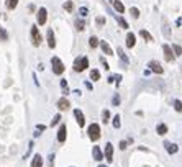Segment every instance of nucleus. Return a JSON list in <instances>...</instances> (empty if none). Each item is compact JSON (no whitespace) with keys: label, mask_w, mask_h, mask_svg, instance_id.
I'll return each mask as SVG.
<instances>
[{"label":"nucleus","mask_w":182,"mask_h":167,"mask_svg":"<svg viewBox=\"0 0 182 167\" xmlns=\"http://www.w3.org/2000/svg\"><path fill=\"white\" fill-rule=\"evenodd\" d=\"M89 67V59H87L86 56H82V57H77V59L74 61V71H77V72H82L84 69H87Z\"/></svg>","instance_id":"f257e3e1"},{"label":"nucleus","mask_w":182,"mask_h":167,"mask_svg":"<svg viewBox=\"0 0 182 167\" xmlns=\"http://www.w3.org/2000/svg\"><path fill=\"white\" fill-rule=\"evenodd\" d=\"M51 66H53V72L57 75H61L62 72H64V64H62V61L59 59V57L54 56L53 59H51Z\"/></svg>","instance_id":"f03ea898"},{"label":"nucleus","mask_w":182,"mask_h":167,"mask_svg":"<svg viewBox=\"0 0 182 167\" xmlns=\"http://www.w3.org/2000/svg\"><path fill=\"white\" fill-rule=\"evenodd\" d=\"M87 133H89V138L92 139V141H97V139L100 138V126L97 123H92L89 126V129H87Z\"/></svg>","instance_id":"7ed1b4c3"},{"label":"nucleus","mask_w":182,"mask_h":167,"mask_svg":"<svg viewBox=\"0 0 182 167\" xmlns=\"http://www.w3.org/2000/svg\"><path fill=\"white\" fill-rule=\"evenodd\" d=\"M31 43H33V46H39L41 44V35H39V30L36 25L31 26Z\"/></svg>","instance_id":"20e7f679"},{"label":"nucleus","mask_w":182,"mask_h":167,"mask_svg":"<svg viewBox=\"0 0 182 167\" xmlns=\"http://www.w3.org/2000/svg\"><path fill=\"white\" fill-rule=\"evenodd\" d=\"M162 53H164V59L167 61V62H172L174 61V51H172V48L169 46V44H164L162 46Z\"/></svg>","instance_id":"39448f33"},{"label":"nucleus","mask_w":182,"mask_h":167,"mask_svg":"<svg viewBox=\"0 0 182 167\" xmlns=\"http://www.w3.org/2000/svg\"><path fill=\"white\" fill-rule=\"evenodd\" d=\"M148 67H149L153 72H156V74H162V72H164V69L161 67V64L157 62V61H149Z\"/></svg>","instance_id":"423d86ee"},{"label":"nucleus","mask_w":182,"mask_h":167,"mask_svg":"<svg viewBox=\"0 0 182 167\" xmlns=\"http://www.w3.org/2000/svg\"><path fill=\"white\" fill-rule=\"evenodd\" d=\"M105 159H107L108 162L113 160V146H112V142H107V144H105Z\"/></svg>","instance_id":"0eeeda50"},{"label":"nucleus","mask_w":182,"mask_h":167,"mask_svg":"<svg viewBox=\"0 0 182 167\" xmlns=\"http://www.w3.org/2000/svg\"><path fill=\"white\" fill-rule=\"evenodd\" d=\"M46 15H48L46 8H39V10H38V15H36V20H38V23H39V25H44V23H46Z\"/></svg>","instance_id":"6e6552de"},{"label":"nucleus","mask_w":182,"mask_h":167,"mask_svg":"<svg viewBox=\"0 0 182 167\" xmlns=\"http://www.w3.org/2000/svg\"><path fill=\"white\" fill-rule=\"evenodd\" d=\"M66 136H67V128H66V124H61L59 131H57V141L64 142L66 141Z\"/></svg>","instance_id":"1a4fd4ad"},{"label":"nucleus","mask_w":182,"mask_h":167,"mask_svg":"<svg viewBox=\"0 0 182 167\" xmlns=\"http://www.w3.org/2000/svg\"><path fill=\"white\" fill-rule=\"evenodd\" d=\"M74 116H75V120H77V123H79V126H84L86 124V120H84V113L80 110H74Z\"/></svg>","instance_id":"9d476101"},{"label":"nucleus","mask_w":182,"mask_h":167,"mask_svg":"<svg viewBox=\"0 0 182 167\" xmlns=\"http://www.w3.org/2000/svg\"><path fill=\"white\" fill-rule=\"evenodd\" d=\"M100 48H102V51H104L105 54H108V56H112L113 54V51H112V48H110V44L107 43V41H100Z\"/></svg>","instance_id":"9b49d317"},{"label":"nucleus","mask_w":182,"mask_h":167,"mask_svg":"<svg viewBox=\"0 0 182 167\" xmlns=\"http://www.w3.org/2000/svg\"><path fill=\"white\" fill-rule=\"evenodd\" d=\"M48 46H49V48H56V39H54L53 30H48Z\"/></svg>","instance_id":"f8f14e48"},{"label":"nucleus","mask_w":182,"mask_h":167,"mask_svg":"<svg viewBox=\"0 0 182 167\" xmlns=\"http://www.w3.org/2000/svg\"><path fill=\"white\" fill-rule=\"evenodd\" d=\"M92 154H94V159H95V160H102V159H104V154H102V151H100L99 146H94Z\"/></svg>","instance_id":"ddd939ff"},{"label":"nucleus","mask_w":182,"mask_h":167,"mask_svg":"<svg viewBox=\"0 0 182 167\" xmlns=\"http://www.w3.org/2000/svg\"><path fill=\"white\" fill-rule=\"evenodd\" d=\"M164 146H166V151H167L169 154H175L177 153V144H174V142H164Z\"/></svg>","instance_id":"4468645a"},{"label":"nucleus","mask_w":182,"mask_h":167,"mask_svg":"<svg viewBox=\"0 0 182 167\" xmlns=\"http://www.w3.org/2000/svg\"><path fill=\"white\" fill-rule=\"evenodd\" d=\"M41 166H43V157L39 156V154H36L31 160V167H41Z\"/></svg>","instance_id":"2eb2a0df"},{"label":"nucleus","mask_w":182,"mask_h":167,"mask_svg":"<svg viewBox=\"0 0 182 167\" xmlns=\"http://www.w3.org/2000/svg\"><path fill=\"white\" fill-rule=\"evenodd\" d=\"M135 43H136L135 35H133V33H128V35H126V46H128V48H133V46H135Z\"/></svg>","instance_id":"dca6fc26"},{"label":"nucleus","mask_w":182,"mask_h":167,"mask_svg":"<svg viewBox=\"0 0 182 167\" xmlns=\"http://www.w3.org/2000/svg\"><path fill=\"white\" fill-rule=\"evenodd\" d=\"M113 7H115V10H117L118 13H123V12H125V5L121 4L120 0H113Z\"/></svg>","instance_id":"f3484780"},{"label":"nucleus","mask_w":182,"mask_h":167,"mask_svg":"<svg viewBox=\"0 0 182 167\" xmlns=\"http://www.w3.org/2000/svg\"><path fill=\"white\" fill-rule=\"evenodd\" d=\"M57 108H59V110H67L69 108V100L61 98L59 102H57Z\"/></svg>","instance_id":"a211bd4d"},{"label":"nucleus","mask_w":182,"mask_h":167,"mask_svg":"<svg viewBox=\"0 0 182 167\" xmlns=\"http://www.w3.org/2000/svg\"><path fill=\"white\" fill-rule=\"evenodd\" d=\"M156 131H157V134H161V136H162V134H166V133H167V126L161 123V124H157Z\"/></svg>","instance_id":"6ab92c4d"},{"label":"nucleus","mask_w":182,"mask_h":167,"mask_svg":"<svg viewBox=\"0 0 182 167\" xmlns=\"http://www.w3.org/2000/svg\"><path fill=\"white\" fill-rule=\"evenodd\" d=\"M5 5H7L8 10H13V8L18 5V0H7V2H5Z\"/></svg>","instance_id":"aec40b11"},{"label":"nucleus","mask_w":182,"mask_h":167,"mask_svg":"<svg viewBox=\"0 0 182 167\" xmlns=\"http://www.w3.org/2000/svg\"><path fill=\"white\" fill-rule=\"evenodd\" d=\"M139 35L143 36V38H144V39H146V41H153V36H151V35H149V33H148V31H146V30H141V31H139Z\"/></svg>","instance_id":"412c9836"},{"label":"nucleus","mask_w":182,"mask_h":167,"mask_svg":"<svg viewBox=\"0 0 182 167\" xmlns=\"http://www.w3.org/2000/svg\"><path fill=\"white\" fill-rule=\"evenodd\" d=\"M99 43H100V41L95 38V36H90V39H89V44H90V48H97V46H99Z\"/></svg>","instance_id":"4be33fe9"},{"label":"nucleus","mask_w":182,"mask_h":167,"mask_svg":"<svg viewBox=\"0 0 182 167\" xmlns=\"http://www.w3.org/2000/svg\"><path fill=\"white\" fill-rule=\"evenodd\" d=\"M90 79H92V80H99V79H100V72L97 71V69L90 71Z\"/></svg>","instance_id":"5701e85b"},{"label":"nucleus","mask_w":182,"mask_h":167,"mask_svg":"<svg viewBox=\"0 0 182 167\" xmlns=\"http://www.w3.org/2000/svg\"><path fill=\"white\" fill-rule=\"evenodd\" d=\"M162 33H164L167 38L171 36V31H169V26H167V22H166V20H164V23H162Z\"/></svg>","instance_id":"b1692460"},{"label":"nucleus","mask_w":182,"mask_h":167,"mask_svg":"<svg viewBox=\"0 0 182 167\" xmlns=\"http://www.w3.org/2000/svg\"><path fill=\"white\" fill-rule=\"evenodd\" d=\"M118 54H120L121 61H123V62H125V64H128V57H126V54L123 53V49H121V48H118Z\"/></svg>","instance_id":"393cba45"},{"label":"nucleus","mask_w":182,"mask_h":167,"mask_svg":"<svg viewBox=\"0 0 182 167\" xmlns=\"http://www.w3.org/2000/svg\"><path fill=\"white\" fill-rule=\"evenodd\" d=\"M172 51H174V56H181L182 54V48L179 46V44H174V46H172Z\"/></svg>","instance_id":"a878e982"},{"label":"nucleus","mask_w":182,"mask_h":167,"mask_svg":"<svg viewBox=\"0 0 182 167\" xmlns=\"http://www.w3.org/2000/svg\"><path fill=\"white\" fill-rule=\"evenodd\" d=\"M130 13H131V17H133V18H138V17H139V10H138L136 7L130 8Z\"/></svg>","instance_id":"bb28decb"},{"label":"nucleus","mask_w":182,"mask_h":167,"mask_svg":"<svg viewBox=\"0 0 182 167\" xmlns=\"http://www.w3.org/2000/svg\"><path fill=\"white\" fill-rule=\"evenodd\" d=\"M84 26H86V23H84L82 20H77V22H75V28H77L79 31H82V30H84Z\"/></svg>","instance_id":"cd10ccee"},{"label":"nucleus","mask_w":182,"mask_h":167,"mask_svg":"<svg viewBox=\"0 0 182 167\" xmlns=\"http://www.w3.org/2000/svg\"><path fill=\"white\" fill-rule=\"evenodd\" d=\"M0 39H2V41H7L8 39V35H7V31H5L4 28H0Z\"/></svg>","instance_id":"c85d7f7f"},{"label":"nucleus","mask_w":182,"mask_h":167,"mask_svg":"<svg viewBox=\"0 0 182 167\" xmlns=\"http://www.w3.org/2000/svg\"><path fill=\"white\" fill-rule=\"evenodd\" d=\"M117 20H118V23L121 25V28H128V23H126V22H125V20H123L121 17H117Z\"/></svg>","instance_id":"c756f323"},{"label":"nucleus","mask_w":182,"mask_h":167,"mask_svg":"<svg viewBox=\"0 0 182 167\" xmlns=\"http://www.w3.org/2000/svg\"><path fill=\"white\" fill-rule=\"evenodd\" d=\"M174 108L177 111H182V102H181V100H175V102H174Z\"/></svg>","instance_id":"7c9ffc66"},{"label":"nucleus","mask_w":182,"mask_h":167,"mask_svg":"<svg viewBox=\"0 0 182 167\" xmlns=\"http://www.w3.org/2000/svg\"><path fill=\"white\" fill-rule=\"evenodd\" d=\"M120 116H118V115H117V116H115L113 118V128H120Z\"/></svg>","instance_id":"2f4dec72"},{"label":"nucleus","mask_w":182,"mask_h":167,"mask_svg":"<svg viewBox=\"0 0 182 167\" xmlns=\"http://www.w3.org/2000/svg\"><path fill=\"white\" fill-rule=\"evenodd\" d=\"M64 8L67 12H72V8H74V4H72V2H66L64 4Z\"/></svg>","instance_id":"473e14b6"},{"label":"nucleus","mask_w":182,"mask_h":167,"mask_svg":"<svg viewBox=\"0 0 182 167\" xmlns=\"http://www.w3.org/2000/svg\"><path fill=\"white\" fill-rule=\"evenodd\" d=\"M102 116H104V121H105V123H107V121H108V118H110V111H108V110H104V113H102Z\"/></svg>","instance_id":"72a5a7b5"},{"label":"nucleus","mask_w":182,"mask_h":167,"mask_svg":"<svg viewBox=\"0 0 182 167\" xmlns=\"http://www.w3.org/2000/svg\"><path fill=\"white\" fill-rule=\"evenodd\" d=\"M59 120H61V115H56V116L53 118V121H51V124H53V126H54V124H57V123H59Z\"/></svg>","instance_id":"f704fd0d"},{"label":"nucleus","mask_w":182,"mask_h":167,"mask_svg":"<svg viewBox=\"0 0 182 167\" xmlns=\"http://www.w3.org/2000/svg\"><path fill=\"white\" fill-rule=\"evenodd\" d=\"M118 103H120V97H118V95H115V97H113V105L117 107Z\"/></svg>","instance_id":"c9c22d12"},{"label":"nucleus","mask_w":182,"mask_h":167,"mask_svg":"<svg viewBox=\"0 0 182 167\" xmlns=\"http://www.w3.org/2000/svg\"><path fill=\"white\" fill-rule=\"evenodd\" d=\"M104 23H105V18H102V17L97 18V25H104Z\"/></svg>","instance_id":"e433bc0d"},{"label":"nucleus","mask_w":182,"mask_h":167,"mask_svg":"<svg viewBox=\"0 0 182 167\" xmlns=\"http://www.w3.org/2000/svg\"><path fill=\"white\" fill-rule=\"evenodd\" d=\"M61 87H62L66 92H67V82H66V80H61Z\"/></svg>","instance_id":"4c0bfd02"},{"label":"nucleus","mask_w":182,"mask_h":167,"mask_svg":"<svg viewBox=\"0 0 182 167\" xmlns=\"http://www.w3.org/2000/svg\"><path fill=\"white\" fill-rule=\"evenodd\" d=\"M79 12H80V15H82V17H86V15H87V8H86V7H82Z\"/></svg>","instance_id":"58836bf2"},{"label":"nucleus","mask_w":182,"mask_h":167,"mask_svg":"<svg viewBox=\"0 0 182 167\" xmlns=\"http://www.w3.org/2000/svg\"><path fill=\"white\" fill-rule=\"evenodd\" d=\"M120 149H121V151L126 149V141H121V142H120Z\"/></svg>","instance_id":"ea45409f"},{"label":"nucleus","mask_w":182,"mask_h":167,"mask_svg":"<svg viewBox=\"0 0 182 167\" xmlns=\"http://www.w3.org/2000/svg\"><path fill=\"white\" fill-rule=\"evenodd\" d=\"M36 129H38V131H44V124H38V126H36Z\"/></svg>","instance_id":"a19ab883"},{"label":"nucleus","mask_w":182,"mask_h":167,"mask_svg":"<svg viewBox=\"0 0 182 167\" xmlns=\"http://www.w3.org/2000/svg\"><path fill=\"white\" fill-rule=\"evenodd\" d=\"M86 87H87L89 90H92V84H90V82H86Z\"/></svg>","instance_id":"79ce46f5"},{"label":"nucleus","mask_w":182,"mask_h":167,"mask_svg":"<svg viewBox=\"0 0 182 167\" xmlns=\"http://www.w3.org/2000/svg\"><path fill=\"white\" fill-rule=\"evenodd\" d=\"M102 64H104V67H105V69H110V67H108V64L105 62V59H102Z\"/></svg>","instance_id":"37998d69"},{"label":"nucleus","mask_w":182,"mask_h":167,"mask_svg":"<svg viewBox=\"0 0 182 167\" xmlns=\"http://www.w3.org/2000/svg\"><path fill=\"white\" fill-rule=\"evenodd\" d=\"M53 162H54V156L51 154V156H49V164H53Z\"/></svg>","instance_id":"c03bdc74"},{"label":"nucleus","mask_w":182,"mask_h":167,"mask_svg":"<svg viewBox=\"0 0 182 167\" xmlns=\"http://www.w3.org/2000/svg\"><path fill=\"white\" fill-rule=\"evenodd\" d=\"M99 167H107V166H99Z\"/></svg>","instance_id":"a18cd8bd"}]
</instances>
